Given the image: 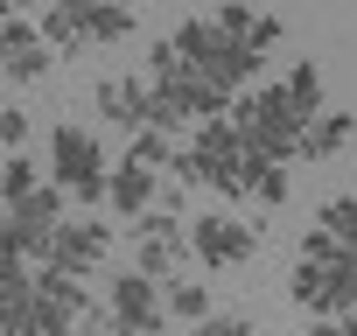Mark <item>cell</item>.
Wrapping results in <instances>:
<instances>
[{
    "label": "cell",
    "instance_id": "6da1fadb",
    "mask_svg": "<svg viewBox=\"0 0 357 336\" xmlns=\"http://www.w3.org/2000/svg\"><path fill=\"white\" fill-rule=\"evenodd\" d=\"M287 301H294L308 322H322V315H357V259H350L322 224H308L301 245H294Z\"/></svg>",
    "mask_w": 357,
    "mask_h": 336
},
{
    "label": "cell",
    "instance_id": "7a4b0ae2",
    "mask_svg": "<svg viewBox=\"0 0 357 336\" xmlns=\"http://www.w3.org/2000/svg\"><path fill=\"white\" fill-rule=\"evenodd\" d=\"M252 140H245V126L225 112V119H204L190 140H183V154H175V176H183L190 190L204 183V190H218V197H231V204H252Z\"/></svg>",
    "mask_w": 357,
    "mask_h": 336
},
{
    "label": "cell",
    "instance_id": "3957f363",
    "mask_svg": "<svg viewBox=\"0 0 357 336\" xmlns=\"http://www.w3.org/2000/svg\"><path fill=\"white\" fill-rule=\"evenodd\" d=\"M175 49L190 56V70L197 77H211L218 91H231V98H245V84L259 77V63H266V49L259 43H245V36H225L218 29V15H190L183 29H175Z\"/></svg>",
    "mask_w": 357,
    "mask_h": 336
},
{
    "label": "cell",
    "instance_id": "277c9868",
    "mask_svg": "<svg viewBox=\"0 0 357 336\" xmlns=\"http://www.w3.org/2000/svg\"><path fill=\"white\" fill-rule=\"evenodd\" d=\"M231 119L245 126V140H252L259 154H273V161H301V140H308V112L294 105L287 77H280V84H252V91L231 105Z\"/></svg>",
    "mask_w": 357,
    "mask_h": 336
},
{
    "label": "cell",
    "instance_id": "5b68a950",
    "mask_svg": "<svg viewBox=\"0 0 357 336\" xmlns=\"http://www.w3.org/2000/svg\"><path fill=\"white\" fill-rule=\"evenodd\" d=\"M50 176H56L77 204H105V197H112V161H105L98 133L77 126V119H63V126L50 133Z\"/></svg>",
    "mask_w": 357,
    "mask_h": 336
},
{
    "label": "cell",
    "instance_id": "8992f818",
    "mask_svg": "<svg viewBox=\"0 0 357 336\" xmlns=\"http://www.w3.org/2000/svg\"><path fill=\"white\" fill-rule=\"evenodd\" d=\"M168 322H175L168 315V287L154 273H140V266L112 273V287H105V329L112 336H161Z\"/></svg>",
    "mask_w": 357,
    "mask_h": 336
},
{
    "label": "cell",
    "instance_id": "52a82bcc",
    "mask_svg": "<svg viewBox=\"0 0 357 336\" xmlns=\"http://www.w3.org/2000/svg\"><path fill=\"white\" fill-rule=\"evenodd\" d=\"M126 245H133V266L140 273H154V280H175L190 259H197V245H190V217H175V211H147V217H133L126 224Z\"/></svg>",
    "mask_w": 357,
    "mask_h": 336
},
{
    "label": "cell",
    "instance_id": "ba28073f",
    "mask_svg": "<svg viewBox=\"0 0 357 336\" xmlns=\"http://www.w3.org/2000/svg\"><path fill=\"white\" fill-rule=\"evenodd\" d=\"M63 183H43L29 204H8V259H50V238L63 231Z\"/></svg>",
    "mask_w": 357,
    "mask_h": 336
},
{
    "label": "cell",
    "instance_id": "9c48e42d",
    "mask_svg": "<svg viewBox=\"0 0 357 336\" xmlns=\"http://www.w3.org/2000/svg\"><path fill=\"white\" fill-rule=\"evenodd\" d=\"M190 245H197V266L231 273V266H245V259L259 252V224H245L238 211H204V217L190 224Z\"/></svg>",
    "mask_w": 357,
    "mask_h": 336
},
{
    "label": "cell",
    "instance_id": "30bf717a",
    "mask_svg": "<svg viewBox=\"0 0 357 336\" xmlns=\"http://www.w3.org/2000/svg\"><path fill=\"white\" fill-rule=\"evenodd\" d=\"M91 112L133 140L140 126H154V84H147L140 70H112V77H98V84H91Z\"/></svg>",
    "mask_w": 357,
    "mask_h": 336
},
{
    "label": "cell",
    "instance_id": "8fae6325",
    "mask_svg": "<svg viewBox=\"0 0 357 336\" xmlns=\"http://www.w3.org/2000/svg\"><path fill=\"white\" fill-rule=\"evenodd\" d=\"M105 252H112V224H98V217H63V231L50 238V259H43V266L84 280V273L105 266Z\"/></svg>",
    "mask_w": 357,
    "mask_h": 336
},
{
    "label": "cell",
    "instance_id": "7c38bea8",
    "mask_svg": "<svg viewBox=\"0 0 357 336\" xmlns=\"http://www.w3.org/2000/svg\"><path fill=\"white\" fill-rule=\"evenodd\" d=\"M0 49H8V77H15V84H36V77L56 63L50 36L29 29V15H8V22H0Z\"/></svg>",
    "mask_w": 357,
    "mask_h": 336
},
{
    "label": "cell",
    "instance_id": "4fadbf2b",
    "mask_svg": "<svg viewBox=\"0 0 357 336\" xmlns=\"http://www.w3.org/2000/svg\"><path fill=\"white\" fill-rule=\"evenodd\" d=\"M126 224L133 217H147L154 204H161V168H147V161H133V154H119L112 161V197H105Z\"/></svg>",
    "mask_w": 357,
    "mask_h": 336
},
{
    "label": "cell",
    "instance_id": "5bb4252c",
    "mask_svg": "<svg viewBox=\"0 0 357 336\" xmlns=\"http://www.w3.org/2000/svg\"><path fill=\"white\" fill-rule=\"evenodd\" d=\"M218 29H225V36H245V43H259V49H273V43L287 36L280 15L252 8V0H218Z\"/></svg>",
    "mask_w": 357,
    "mask_h": 336
},
{
    "label": "cell",
    "instance_id": "9a60e30c",
    "mask_svg": "<svg viewBox=\"0 0 357 336\" xmlns=\"http://www.w3.org/2000/svg\"><path fill=\"white\" fill-rule=\"evenodd\" d=\"M350 133H357V112L329 105L322 119H308V140H301V161H336V154L350 147Z\"/></svg>",
    "mask_w": 357,
    "mask_h": 336
},
{
    "label": "cell",
    "instance_id": "2e32d148",
    "mask_svg": "<svg viewBox=\"0 0 357 336\" xmlns=\"http://www.w3.org/2000/svg\"><path fill=\"white\" fill-rule=\"evenodd\" d=\"M56 8L77 15L84 43H126L133 36V8H98V0H56Z\"/></svg>",
    "mask_w": 357,
    "mask_h": 336
},
{
    "label": "cell",
    "instance_id": "e0dca14e",
    "mask_svg": "<svg viewBox=\"0 0 357 336\" xmlns=\"http://www.w3.org/2000/svg\"><path fill=\"white\" fill-rule=\"evenodd\" d=\"M168 287V315L175 322H211L218 308H211V280H183V273H175V280H161Z\"/></svg>",
    "mask_w": 357,
    "mask_h": 336
},
{
    "label": "cell",
    "instance_id": "ac0fdd59",
    "mask_svg": "<svg viewBox=\"0 0 357 336\" xmlns=\"http://www.w3.org/2000/svg\"><path fill=\"white\" fill-rule=\"evenodd\" d=\"M36 190H43V176H36L29 154H8V161H0V197H8V204H29Z\"/></svg>",
    "mask_w": 357,
    "mask_h": 336
},
{
    "label": "cell",
    "instance_id": "d6986e66",
    "mask_svg": "<svg viewBox=\"0 0 357 336\" xmlns=\"http://www.w3.org/2000/svg\"><path fill=\"white\" fill-rule=\"evenodd\" d=\"M43 36H50V49H56V56H84V49H91L70 8H50V15H43Z\"/></svg>",
    "mask_w": 357,
    "mask_h": 336
},
{
    "label": "cell",
    "instance_id": "ffe728a7",
    "mask_svg": "<svg viewBox=\"0 0 357 336\" xmlns=\"http://www.w3.org/2000/svg\"><path fill=\"white\" fill-rule=\"evenodd\" d=\"M287 91H294V105H301L308 119H322V112H329V105H322V63H308V56H301V63L287 70Z\"/></svg>",
    "mask_w": 357,
    "mask_h": 336
},
{
    "label": "cell",
    "instance_id": "44dd1931",
    "mask_svg": "<svg viewBox=\"0 0 357 336\" xmlns=\"http://www.w3.org/2000/svg\"><path fill=\"white\" fill-rule=\"evenodd\" d=\"M126 154H133V161H147V168H175V154H183V147H175L161 126H140V133L126 140Z\"/></svg>",
    "mask_w": 357,
    "mask_h": 336
},
{
    "label": "cell",
    "instance_id": "7402d4cb",
    "mask_svg": "<svg viewBox=\"0 0 357 336\" xmlns=\"http://www.w3.org/2000/svg\"><path fill=\"white\" fill-rule=\"evenodd\" d=\"M315 224H322L336 245H350V238H357V197H329V204L315 211Z\"/></svg>",
    "mask_w": 357,
    "mask_h": 336
},
{
    "label": "cell",
    "instance_id": "603a6c76",
    "mask_svg": "<svg viewBox=\"0 0 357 336\" xmlns=\"http://www.w3.org/2000/svg\"><path fill=\"white\" fill-rule=\"evenodd\" d=\"M197 336H259V329H252V315H238V308H231V315H211V322H197Z\"/></svg>",
    "mask_w": 357,
    "mask_h": 336
},
{
    "label": "cell",
    "instance_id": "cb8c5ba5",
    "mask_svg": "<svg viewBox=\"0 0 357 336\" xmlns=\"http://www.w3.org/2000/svg\"><path fill=\"white\" fill-rule=\"evenodd\" d=\"M0 140H8V154H22V140H29V112L22 105H0Z\"/></svg>",
    "mask_w": 357,
    "mask_h": 336
},
{
    "label": "cell",
    "instance_id": "d4e9b609",
    "mask_svg": "<svg viewBox=\"0 0 357 336\" xmlns=\"http://www.w3.org/2000/svg\"><path fill=\"white\" fill-rule=\"evenodd\" d=\"M308 336H357V315H322L308 322Z\"/></svg>",
    "mask_w": 357,
    "mask_h": 336
},
{
    "label": "cell",
    "instance_id": "484cf974",
    "mask_svg": "<svg viewBox=\"0 0 357 336\" xmlns=\"http://www.w3.org/2000/svg\"><path fill=\"white\" fill-rule=\"evenodd\" d=\"M29 8H36V15H50L56 0H8V15H29Z\"/></svg>",
    "mask_w": 357,
    "mask_h": 336
},
{
    "label": "cell",
    "instance_id": "4316f807",
    "mask_svg": "<svg viewBox=\"0 0 357 336\" xmlns=\"http://www.w3.org/2000/svg\"><path fill=\"white\" fill-rule=\"evenodd\" d=\"M77 336H98V322H77Z\"/></svg>",
    "mask_w": 357,
    "mask_h": 336
},
{
    "label": "cell",
    "instance_id": "83f0119b",
    "mask_svg": "<svg viewBox=\"0 0 357 336\" xmlns=\"http://www.w3.org/2000/svg\"><path fill=\"white\" fill-rule=\"evenodd\" d=\"M98 8H133V0H98Z\"/></svg>",
    "mask_w": 357,
    "mask_h": 336
}]
</instances>
